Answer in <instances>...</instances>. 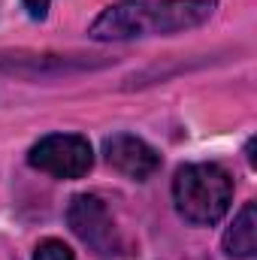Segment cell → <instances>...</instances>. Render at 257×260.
Returning <instances> with one entry per match:
<instances>
[{
	"label": "cell",
	"mask_w": 257,
	"mask_h": 260,
	"mask_svg": "<svg viewBox=\"0 0 257 260\" xmlns=\"http://www.w3.org/2000/svg\"><path fill=\"white\" fill-rule=\"evenodd\" d=\"M215 9L218 0H121L91 21L88 37L97 43L173 37L206 24Z\"/></svg>",
	"instance_id": "1"
},
{
	"label": "cell",
	"mask_w": 257,
	"mask_h": 260,
	"mask_svg": "<svg viewBox=\"0 0 257 260\" xmlns=\"http://www.w3.org/2000/svg\"><path fill=\"white\" fill-rule=\"evenodd\" d=\"M176 212L194 227L218 224L233 203V176L218 164H185L173 179Z\"/></svg>",
	"instance_id": "2"
},
{
	"label": "cell",
	"mask_w": 257,
	"mask_h": 260,
	"mask_svg": "<svg viewBox=\"0 0 257 260\" xmlns=\"http://www.w3.org/2000/svg\"><path fill=\"white\" fill-rule=\"evenodd\" d=\"M67 224L82 245H88L100 257H118L124 251L121 233L109 206L97 194H76L67 206Z\"/></svg>",
	"instance_id": "3"
},
{
	"label": "cell",
	"mask_w": 257,
	"mask_h": 260,
	"mask_svg": "<svg viewBox=\"0 0 257 260\" xmlns=\"http://www.w3.org/2000/svg\"><path fill=\"white\" fill-rule=\"evenodd\" d=\"M27 164L55 179H82L94 167V151L82 133H46L30 145Z\"/></svg>",
	"instance_id": "4"
},
{
	"label": "cell",
	"mask_w": 257,
	"mask_h": 260,
	"mask_svg": "<svg viewBox=\"0 0 257 260\" xmlns=\"http://www.w3.org/2000/svg\"><path fill=\"white\" fill-rule=\"evenodd\" d=\"M103 154L112 170L133 182H145L160 170V154L136 133H112L103 139Z\"/></svg>",
	"instance_id": "5"
},
{
	"label": "cell",
	"mask_w": 257,
	"mask_h": 260,
	"mask_svg": "<svg viewBox=\"0 0 257 260\" xmlns=\"http://www.w3.org/2000/svg\"><path fill=\"white\" fill-rule=\"evenodd\" d=\"M224 254L230 260H248L257 254V206L254 200L239 209L233 224L224 233Z\"/></svg>",
	"instance_id": "6"
},
{
	"label": "cell",
	"mask_w": 257,
	"mask_h": 260,
	"mask_svg": "<svg viewBox=\"0 0 257 260\" xmlns=\"http://www.w3.org/2000/svg\"><path fill=\"white\" fill-rule=\"evenodd\" d=\"M34 260H76V254L61 239H43L34 251Z\"/></svg>",
	"instance_id": "7"
},
{
	"label": "cell",
	"mask_w": 257,
	"mask_h": 260,
	"mask_svg": "<svg viewBox=\"0 0 257 260\" xmlns=\"http://www.w3.org/2000/svg\"><path fill=\"white\" fill-rule=\"evenodd\" d=\"M21 6L27 9V15H30L34 21H43V18L49 15V6H52V0H21Z\"/></svg>",
	"instance_id": "8"
}]
</instances>
